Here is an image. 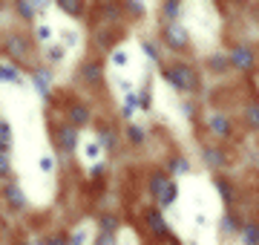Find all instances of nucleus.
Listing matches in <instances>:
<instances>
[{
    "instance_id": "nucleus-1",
    "label": "nucleus",
    "mask_w": 259,
    "mask_h": 245,
    "mask_svg": "<svg viewBox=\"0 0 259 245\" xmlns=\"http://www.w3.org/2000/svg\"><path fill=\"white\" fill-rule=\"evenodd\" d=\"M164 81L173 90H179V93H196V87H199V78H196V72L187 64H167Z\"/></svg>"
},
{
    "instance_id": "nucleus-2",
    "label": "nucleus",
    "mask_w": 259,
    "mask_h": 245,
    "mask_svg": "<svg viewBox=\"0 0 259 245\" xmlns=\"http://www.w3.org/2000/svg\"><path fill=\"white\" fill-rule=\"evenodd\" d=\"M3 49H6V55L15 58V61H26L29 49H32V40H29V35H23V32H9Z\"/></svg>"
},
{
    "instance_id": "nucleus-3",
    "label": "nucleus",
    "mask_w": 259,
    "mask_h": 245,
    "mask_svg": "<svg viewBox=\"0 0 259 245\" xmlns=\"http://www.w3.org/2000/svg\"><path fill=\"white\" fill-rule=\"evenodd\" d=\"M55 147L61 153H75V147H78V127H72V124H58L55 127Z\"/></svg>"
},
{
    "instance_id": "nucleus-4",
    "label": "nucleus",
    "mask_w": 259,
    "mask_h": 245,
    "mask_svg": "<svg viewBox=\"0 0 259 245\" xmlns=\"http://www.w3.org/2000/svg\"><path fill=\"white\" fill-rule=\"evenodd\" d=\"M164 44L173 52H185L190 47V35H187V29L182 23H167L164 26Z\"/></svg>"
},
{
    "instance_id": "nucleus-5",
    "label": "nucleus",
    "mask_w": 259,
    "mask_h": 245,
    "mask_svg": "<svg viewBox=\"0 0 259 245\" xmlns=\"http://www.w3.org/2000/svg\"><path fill=\"white\" fill-rule=\"evenodd\" d=\"M256 64V58H253V49L250 47H233L231 49V66L242 69V72H250Z\"/></svg>"
},
{
    "instance_id": "nucleus-6",
    "label": "nucleus",
    "mask_w": 259,
    "mask_h": 245,
    "mask_svg": "<svg viewBox=\"0 0 259 245\" xmlns=\"http://www.w3.org/2000/svg\"><path fill=\"white\" fill-rule=\"evenodd\" d=\"M3 199H6V205L12 211H26V193H23V188H20L18 182H9L3 188Z\"/></svg>"
},
{
    "instance_id": "nucleus-7",
    "label": "nucleus",
    "mask_w": 259,
    "mask_h": 245,
    "mask_svg": "<svg viewBox=\"0 0 259 245\" xmlns=\"http://www.w3.org/2000/svg\"><path fill=\"white\" fill-rule=\"evenodd\" d=\"M144 219H147L150 231H153V234H156L158 239H167L170 228H167V222H164V217H161V211H158V208H150L147 214H144Z\"/></svg>"
},
{
    "instance_id": "nucleus-8",
    "label": "nucleus",
    "mask_w": 259,
    "mask_h": 245,
    "mask_svg": "<svg viewBox=\"0 0 259 245\" xmlns=\"http://www.w3.org/2000/svg\"><path fill=\"white\" fill-rule=\"evenodd\" d=\"M49 84H52V72H49L47 66H40V69H35V72H32V87L40 93V98H44V101H49V98H52V95H49Z\"/></svg>"
},
{
    "instance_id": "nucleus-9",
    "label": "nucleus",
    "mask_w": 259,
    "mask_h": 245,
    "mask_svg": "<svg viewBox=\"0 0 259 245\" xmlns=\"http://www.w3.org/2000/svg\"><path fill=\"white\" fill-rule=\"evenodd\" d=\"M207 127H210V133L219 136V139H228V136H231V118L225 113H213L210 118H207Z\"/></svg>"
},
{
    "instance_id": "nucleus-10",
    "label": "nucleus",
    "mask_w": 259,
    "mask_h": 245,
    "mask_svg": "<svg viewBox=\"0 0 259 245\" xmlns=\"http://www.w3.org/2000/svg\"><path fill=\"white\" fill-rule=\"evenodd\" d=\"M101 78H104V64L101 61H87V64H81V81L98 84Z\"/></svg>"
},
{
    "instance_id": "nucleus-11",
    "label": "nucleus",
    "mask_w": 259,
    "mask_h": 245,
    "mask_svg": "<svg viewBox=\"0 0 259 245\" xmlns=\"http://www.w3.org/2000/svg\"><path fill=\"white\" fill-rule=\"evenodd\" d=\"M167 185H170V176H167V173H161V170H153V173H150V196L156 199V202L161 199Z\"/></svg>"
},
{
    "instance_id": "nucleus-12",
    "label": "nucleus",
    "mask_w": 259,
    "mask_h": 245,
    "mask_svg": "<svg viewBox=\"0 0 259 245\" xmlns=\"http://www.w3.org/2000/svg\"><path fill=\"white\" fill-rule=\"evenodd\" d=\"M98 144H101L104 150H115V147H118V133H115V127L101 124V127H98Z\"/></svg>"
},
{
    "instance_id": "nucleus-13",
    "label": "nucleus",
    "mask_w": 259,
    "mask_h": 245,
    "mask_svg": "<svg viewBox=\"0 0 259 245\" xmlns=\"http://www.w3.org/2000/svg\"><path fill=\"white\" fill-rule=\"evenodd\" d=\"M93 113H90V107H83V104H72L69 107V124L72 127H83V124H90Z\"/></svg>"
},
{
    "instance_id": "nucleus-14",
    "label": "nucleus",
    "mask_w": 259,
    "mask_h": 245,
    "mask_svg": "<svg viewBox=\"0 0 259 245\" xmlns=\"http://www.w3.org/2000/svg\"><path fill=\"white\" fill-rule=\"evenodd\" d=\"M12 142H15V133H12V124L6 118H0V153H9Z\"/></svg>"
},
{
    "instance_id": "nucleus-15",
    "label": "nucleus",
    "mask_w": 259,
    "mask_h": 245,
    "mask_svg": "<svg viewBox=\"0 0 259 245\" xmlns=\"http://www.w3.org/2000/svg\"><path fill=\"white\" fill-rule=\"evenodd\" d=\"M0 81H6V84H23V75H20V69L15 64H0Z\"/></svg>"
},
{
    "instance_id": "nucleus-16",
    "label": "nucleus",
    "mask_w": 259,
    "mask_h": 245,
    "mask_svg": "<svg viewBox=\"0 0 259 245\" xmlns=\"http://www.w3.org/2000/svg\"><path fill=\"white\" fill-rule=\"evenodd\" d=\"M44 6H47V3H29V0H20V3H15V9H18L26 20H35V15L44 9Z\"/></svg>"
},
{
    "instance_id": "nucleus-17",
    "label": "nucleus",
    "mask_w": 259,
    "mask_h": 245,
    "mask_svg": "<svg viewBox=\"0 0 259 245\" xmlns=\"http://www.w3.org/2000/svg\"><path fill=\"white\" fill-rule=\"evenodd\" d=\"M242 242L245 245H259V225L256 222H242Z\"/></svg>"
},
{
    "instance_id": "nucleus-18",
    "label": "nucleus",
    "mask_w": 259,
    "mask_h": 245,
    "mask_svg": "<svg viewBox=\"0 0 259 245\" xmlns=\"http://www.w3.org/2000/svg\"><path fill=\"white\" fill-rule=\"evenodd\" d=\"M176 199H179V185H176V179H170V185L164 188V193L158 199V208H170Z\"/></svg>"
},
{
    "instance_id": "nucleus-19",
    "label": "nucleus",
    "mask_w": 259,
    "mask_h": 245,
    "mask_svg": "<svg viewBox=\"0 0 259 245\" xmlns=\"http://www.w3.org/2000/svg\"><path fill=\"white\" fill-rule=\"evenodd\" d=\"M204 161H207L210 168H225V165H228L225 153H219L216 147H207V150H204Z\"/></svg>"
},
{
    "instance_id": "nucleus-20",
    "label": "nucleus",
    "mask_w": 259,
    "mask_h": 245,
    "mask_svg": "<svg viewBox=\"0 0 259 245\" xmlns=\"http://www.w3.org/2000/svg\"><path fill=\"white\" fill-rule=\"evenodd\" d=\"M58 9H64L66 15H72V18H81L83 3H78V0H58Z\"/></svg>"
},
{
    "instance_id": "nucleus-21",
    "label": "nucleus",
    "mask_w": 259,
    "mask_h": 245,
    "mask_svg": "<svg viewBox=\"0 0 259 245\" xmlns=\"http://www.w3.org/2000/svg\"><path fill=\"white\" fill-rule=\"evenodd\" d=\"M136 107H139V95H136V93H127V95H124V104H121V115H124V118H133Z\"/></svg>"
},
{
    "instance_id": "nucleus-22",
    "label": "nucleus",
    "mask_w": 259,
    "mask_h": 245,
    "mask_svg": "<svg viewBox=\"0 0 259 245\" xmlns=\"http://www.w3.org/2000/svg\"><path fill=\"white\" fill-rule=\"evenodd\" d=\"M216 190H219V196L225 199V205H233V199H236V193H233V185L225 179H216Z\"/></svg>"
},
{
    "instance_id": "nucleus-23",
    "label": "nucleus",
    "mask_w": 259,
    "mask_h": 245,
    "mask_svg": "<svg viewBox=\"0 0 259 245\" xmlns=\"http://www.w3.org/2000/svg\"><path fill=\"white\" fill-rule=\"evenodd\" d=\"M167 170H170L173 176H179V173H190V165H187V159H182V156H173L170 165H167Z\"/></svg>"
},
{
    "instance_id": "nucleus-24",
    "label": "nucleus",
    "mask_w": 259,
    "mask_h": 245,
    "mask_svg": "<svg viewBox=\"0 0 259 245\" xmlns=\"http://www.w3.org/2000/svg\"><path fill=\"white\" fill-rule=\"evenodd\" d=\"M161 12H164L167 23H179V15H182V3H164V6H161Z\"/></svg>"
},
{
    "instance_id": "nucleus-25",
    "label": "nucleus",
    "mask_w": 259,
    "mask_h": 245,
    "mask_svg": "<svg viewBox=\"0 0 259 245\" xmlns=\"http://www.w3.org/2000/svg\"><path fill=\"white\" fill-rule=\"evenodd\" d=\"M47 58H49V64H61L66 58V49L61 44H52V47H47Z\"/></svg>"
},
{
    "instance_id": "nucleus-26",
    "label": "nucleus",
    "mask_w": 259,
    "mask_h": 245,
    "mask_svg": "<svg viewBox=\"0 0 259 245\" xmlns=\"http://www.w3.org/2000/svg\"><path fill=\"white\" fill-rule=\"evenodd\" d=\"M127 139H130V144L141 147V144H144V130L136 127V124H127Z\"/></svg>"
},
{
    "instance_id": "nucleus-27",
    "label": "nucleus",
    "mask_w": 259,
    "mask_h": 245,
    "mask_svg": "<svg viewBox=\"0 0 259 245\" xmlns=\"http://www.w3.org/2000/svg\"><path fill=\"white\" fill-rule=\"evenodd\" d=\"M141 49H144V55H147L153 64H158V61H161V55H158V49H156V44H153V40H141Z\"/></svg>"
},
{
    "instance_id": "nucleus-28",
    "label": "nucleus",
    "mask_w": 259,
    "mask_h": 245,
    "mask_svg": "<svg viewBox=\"0 0 259 245\" xmlns=\"http://www.w3.org/2000/svg\"><path fill=\"white\" fill-rule=\"evenodd\" d=\"M115 228H118V219L112 217V214H104L101 217V231L104 234H115Z\"/></svg>"
},
{
    "instance_id": "nucleus-29",
    "label": "nucleus",
    "mask_w": 259,
    "mask_h": 245,
    "mask_svg": "<svg viewBox=\"0 0 259 245\" xmlns=\"http://www.w3.org/2000/svg\"><path fill=\"white\" fill-rule=\"evenodd\" d=\"M219 225H222V231H228V234H236V231H242V225H236V222H233L231 214H225V217L219 219Z\"/></svg>"
},
{
    "instance_id": "nucleus-30",
    "label": "nucleus",
    "mask_w": 259,
    "mask_h": 245,
    "mask_svg": "<svg viewBox=\"0 0 259 245\" xmlns=\"http://www.w3.org/2000/svg\"><path fill=\"white\" fill-rule=\"evenodd\" d=\"M127 64H130L127 49H112V66H127Z\"/></svg>"
},
{
    "instance_id": "nucleus-31",
    "label": "nucleus",
    "mask_w": 259,
    "mask_h": 245,
    "mask_svg": "<svg viewBox=\"0 0 259 245\" xmlns=\"http://www.w3.org/2000/svg\"><path fill=\"white\" fill-rule=\"evenodd\" d=\"M101 150H104V147H101L98 142H90L87 147H83V156H87V159H93V165H95V161H98V153H101Z\"/></svg>"
},
{
    "instance_id": "nucleus-32",
    "label": "nucleus",
    "mask_w": 259,
    "mask_h": 245,
    "mask_svg": "<svg viewBox=\"0 0 259 245\" xmlns=\"http://www.w3.org/2000/svg\"><path fill=\"white\" fill-rule=\"evenodd\" d=\"M12 173V159H9V153H0V179H6Z\"/></svg>"
},
{
    "instance_id": "nucleus-33",
    "label": "nucleus",
    "mask_w": 259,
    "mask_h": 245,
    "mask_svg": "<svg viewBox=\"0 0 259 245\" xmlns=\"http://www.w3.org/2000/svg\"><path fill=\"white\" fill-rule=\"evenodd\" d=\"M150 104H153V98H150V87H141V93H139V107H141V110H150Z\"/></svg>"
},
{
    "instance_id": "nucleus-34",
    "label": "nucleus",
    "mask_w": 259,
    "mask_h": 245,
    "mask_svg": "<svg viewBox=\"0 0 259 245\" xmlns=\"http://www.w3.org/2000/svg\"><path fill=\"white\" fill-rule=\"evenodd\" d=\"M69 245H87V231H83V228L72 231V234H69Z\"/></svg>"
},
{
    "instance_id": "nucleus-35",
    "label": "nucleus",
    "mask_w": 259,
    "mask_h": 245,
    "mask_svg": "<svg viewBox=\"0 0 259 245\" xmlns=\"http://www.w3.org/2000/svg\"><path fill=\"white\" fill-rule=\"evenodd\" d=\"M248 121H250V127H259V104L248 107Z\"/></svg>"
},
{
    "instance_id": "nucleus-36",
    "label": "nucleus",
    "mask_w": 259,
    "mask_h": 245,
    "mask_svg": "<svg viewBox=\"0 0 259 245\" xmlns=\"http://www.w3.org/2000/svg\"><path fill=\"white\" fill-rule=\"evenodd\" d=\"M52 38V26L49 23H37V40H49Z\"/></svg>"
},
{
    "instance_id": "nucleus-37",
    "label": "nucleus",
    "mask_w": 259,
    "mask_h": 245,
    "mask_svg": "<svg viewBox=\"0 0 259 245\" xmlns=\"http://www.w3.org/2000/svg\"><path fill=\"white\" fill-rule=\"evenodd\" d=\"M44 245H69V234H58V236H49V239H44Z\"/></svg>"
},
{
    "instance_id": "nucleus-38",
    "label": "nucleus",
    "mask_w": 259,
    "mask_h": 245,
    "mask_svg": "<svg viewBox=\"0 0 259 245\" xmlns=\"http://www.w3.org/2000/svg\"><path fill=\"white\" fill-rule=\"evenodd\" d=\"M95 245H115V234H104L101 231V234L95 236Z\"/></svg>"
},
{
    "instance_id": "nucleus-39",
    "label": "nucleus",
    "mask_w": 259,
    "mask_h": 245,
    "mask_svg": "<svg viewBox=\"0 0 259 245\" xmlns=\"http://www.w3.org/2000/svg\"><path fill=\"white\" fill-rule=\"evenodd\" d=\"M52 170H55V161H52V156H44V159H40V173H52Z\"/></svg>"
},
{
    "instance_id": "nucleus-40",
    "label": "nucleus",
    "mask_w": 259,
    "mask_h": 245,
    "mask_svg": "<svg viewBox=\"0 0 259 245\" xmlns=\"http://www.w3.org/2000/svg\"><path fill=\"white\" fill-rule=\"evenodd\" d=\"M228 64H231V61H228V58H222V55H213V58H210V66H213V69H225Z\"/></svg>"
},
{
    "instance_id": "nucleus-41",
    "label": "nucleus",
    "mask_w": 259,
    "mask_h": 245,
    "mask_svg": "<svg viewBox=\"0 0 259 245\" xmlns=\"http://www.w3.org/2000/svg\"><path fill=\"white\" fill-rule=\"evenodd\" d=\"M124 9H127L130 15H144V6H141L139 0H133V3H127V6H124Z\"/></svg>"
},
{
    "instance_id": "nucleus-42",
    "label": "nucleus",
    "mask_w": 259,
    "mask_h": 245,
    "mask_svg": "<svg viewBox=\"0 0 259 245\" xmlns=\"http://www.w3.org/2000/svg\"><path fill=\"white\" fill-rule=\"evenodd\" d=\"M118 6H104V15H107V18H110V20H115V18H118Z\"/></svg>"
},
{
    "instance_id": "nucleus-43",
    "label": "nucleus",
    "mask_w": 259,
    "mask_h": 245,
    "mask_svg": "<svg viewBox=\"0 0 259 245\" xmlns=\"http://www.w3.org/2000/svg\"><path fill=\"white\" fill-rule=\"evenodd\" d=\"M101 173H107V165H104V161H95V168H93V176H101Z\"/></svg>"
}]
</instances>
